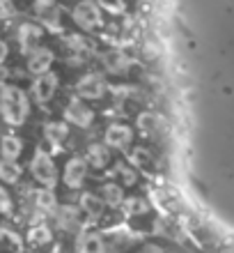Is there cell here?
Here are the masks:
<instances>
[{
  "label": "cell",
  "mask_w": 234,
  "mask_h": 253,
  "mask_svg": "<svg viewBox=\"0 0 234 253\" xmlns=\"http://www.w3.org/2000/svg\"><path fill=\"white\" fill-rule=\"evenodd\" d=\"M30 118V97L16 83H5L0 87V120L9 126L26 125Z\"/></svg>",
  "instance_id": "obj_1"
},
{
  "label": "cell",
  "mask_w": 234,
  "mask_h": 253,
  "mask_svg": "<svg viewBox=\"0 0 234 253\" xmlns=\"http://www.w3.org/2000/svg\"><path fill=\"white\" fill-rule=\"evenodd\" d=\"M71 23L78 28V33L92 35L106 28V16L97 0H76L71 7Z\"/></svg>",
  "instance_id": "obj_2"
},
{
  "label": "cell",
  "mask_w": 234,
  "mask_h": 253,
  "mask_svg": "<svg viewBox=\"0 0 234 253\" xmlns=\"http://www.w3.org/2000/svg\"><path fill=\"white\" fill-rule=\"evenodd\" d=\"M30 175L34 177V182H39L44 189H53L58 187V166H55L53 157L44 150V147H37L30 159Z\"/></svg>",
  "instance_id": "obj_3"
},
{
  "label": "cell",
  "mask_w": 234,
  "mask_h": 253,
  "mask_svg": "<svg viewBox=\"0 0 234 253\" xmlns=\"http://www.w3.org/2000/svg\"><path fill=\"white\" fill-rule=\"evenodd\" d=\"M74 90H76V97H80L83 101H99L108 94L110 85H108V79L103 76V74L85 72V74H80L78 76Z\"/></svg>",
  "instance_id": "obj_4"
},
{
  "label": "cell",
  "mask_w": 234,
  "mask_h": 253,
  "mask_svg": "<svg viewBox=\"0 0 234 253\" xmlns=\"http://www.w3.org/2000/svg\"><path fill=\"white\" fill-rule=\"evenodd\" d=\"M60 90V76L58 72H46L39 76H33V85H30V97L37 106H48L55 99V94Z\"/></svg>",
  "instance_id": "obj_5"
},
{
  "label": "cell",
  "mask_w": 234,
  "mask_h": 253,
  "mask_svg": "<svg viewBox=\"0 0 234 253\" xmlns=\"http://www.w3.org/2000/svg\"><path fill=\"white\" fill-rule=\"evenodd\" d=\"M44 37H46V30L33 19L21 21L19 26L14 28V42H16V46H19V51L23 55L39 46L44 42Z\"/></svg>",
  "instance_id": "obj_6"
},
{
  "label": "cell",
  "mask_w": 234,
  "mask_h": 253,
  "mask_svg": "<svg viewBox=\"0 0 234 253\" xmlns=\"http://www.w3.org/2000/svg\"><path fill=\"white\" fill-rule=\"evenodd\" d=\"M33 9L34 19L44 30H53V33H62V9L55 0H33Z\"/></svg>",
  "instance_id": "obj_7"
},
{
  "label": "cell",
  "mask_w": 234,
  "mask_h": 253,
  "mask_svg": "<svg viewBox=\"0 0 234 253\" xmlns=\"http://www.w3.org/2000/svg\"><path fill=\"white\" fill-rule=\"evenodd\" d=\"M62 118L69 126H78V129H90L94 125V111L90 108L87 101H83L80 97H71L67 101V106L62 108Z\"/></svg>",
  "instance_id": "obj_8"
},
{
  "label": "cell",
  "mask_w": 234,
  "mask_h": 253,
  "mask_svg": "<svg viewBox=\"0 0 234 253\" xmlns=\"http://www.w3.org/2000/svg\"><path fill=\"white\" fill-rule=\"evenodd\" d=\"M134 126L127 122H110L103 131V145H108L110 150H129L134 145Z\"/></svg>",
  "instance_id": "obj_9"
},
{
  "label": "cell",
  "mask_w": 234,
  "mask_h": 253,
  "mask_svg": "<svg viewBox=\"0 0 234 253\" xmlns=\"http://www.w3.org/2000/svg\"><path fill=\"white\" fill-rule=\"evenodd\" d=\"M55 51L51 46H44L39 44L37 48H33L30 53H26V69L30 76H39V74H46L53 69L55 65Z\"/></svg>",
  "instance_id": "obj_10"
},
{
  "label": "cell",
  "mask_w": 234,
  "mask_h": 253,
  "mask_svg": "<svg viewBox=\"0 0 234 253\" xmlns=\"http://www.w3.org/2000/svg\"><path fill=\"white\" fill-rule=\"evenodd\" d=\"M87 173H90L87 161L83 159V157H78V154H74V157H69L65 168H62V182L67 184V189L76 191V189H80L85 184Z\"/></svg>",
  "instance_id": "obj_11"
},
{
  "label": "cell",
  "mask_w": 234,
  "mask_h": 253,
  "mask_svg": "<svg viewBox=\"0 0 234 253\" xmlns=\"http://www.w3.org/2000/svg\"><path fill=\"white\" fill-rule=\"evenodd\" d=\"M55 223L65 233H80L83 226V214H80L78 205H60L55 207Z\"/></svg>",
  "instance_id": "obj_12"
},
{
  "label": "cell",
  "mask_w": 234,
  "mask_h": 253,
  "mask_svg": "<svg viewBox=\"0 0 234 253\" xmlns=\"http://www.w3.org/2000/svg\"><path fill=\"white\" fill-rule=\"evenodd\" d=\"M65 44L69 46V51L76 55H94L99 53V44L92 35L85 33H69L65 35Z\"/></svg>",
  "instance_id": "obj_13"
},
{
  "label": "cell",
  "mask_w": 234,
  "mask_h": 253,
  "mask_svg": "<svg viewBox=\"0 0 234 253\" xmlns=\"http://www.w3.org/2000/svg\"><path fill=\"white\" fill-rule=\"evenodd\" d=\"M83 159H85L87 166L94 168V170H103V168H108L113 164V154H110V147L103 145V143H90Z\"/></svg>",
  "instance_id": "obj_14"
},
{
  "label": "cell",
  "mask_w": 234,
  "mask_h": 253,
  "mask_svg": "<svg viewBox=\"0 0 234 253\" xmlns=\"http://www.w3.org/2000/svg\"><path fill=\"white\" fill-rule=\"evenodd\" d=\"M78 210H80V214H83L87 221H99L101 216H103L106 205H103V200L99 198V193L85 191L83 196H80V200H78Z\"/></svg>",
  "instance_id": "obj_15"
},
{
  "label": "cell",
  "mask_w": 234,
  "mask_h": 253,
  "mask_svg": "<svg viewBox=\"0 0 234 253\" xmlns=\"http://www.w3.org/2000/svg\"><path fill=\"white\" fill-rule=\"evenodd\" d=\"M76 253H106V240L103 235L94 230H83L76 240Z\"/></svg>",
  "instance_id": "obj_16"
},
{
  "label": "cell",
  "mask_w": 234,
  "mask_h": 253,
  "mask_svg": "<svg viewBox=\"0 0 234 253\" xmlns=\"http://www.w3.org/2000/svg\"><path fill=\"white\" fill-rule=\"evenodd\" d=\"M23 154V140L16 133H2L0 136V159L19 161Z\"/></svg>",
  "instance_id": "obj_17"
},
{
  "label": "cell",
  "mask_w": 234,
  "mask_h": 253,
  "mask_svg": "<svg viewBox=\"0 0 234 253\" xmlns=\"http://www.w3.org/2000/svg\"><path fill=\"white\" fill-rule=\"evenodd\" d=\"M30 200H33V207L39 214H53L55 207H58V198H55L53 189H37V191H33Z\"/></svg>",
  "instance_id": "obj_18"
},
{
  "label": "cell",
  "mask_w": 234,
  "mask_h": 253,
  "mask_svg": "<svg viewBox=\"0 0 234 253\" xmlns=\"http://www.w3.org/2000/svg\"><path fill=\"white\" fill-rule=\"evenodd\" d=\"M44 140L48 145H62L65 140L69 138V125L65 120H53V122H46L44 125Z\"/></svg>",
  "instance_id": "obj_19"
},
{
  "label": "cell",
  "mask_w": 234,
  "mask_h": 253,
  "mask_svg": "<svg viewBox=\"0 0 234 253\" xmlns=\"http://www.w3.org/2000/svg\"><path fill=\"white\" fill-rule=\"evenodd\" d=\"M99 198L103 200L106 207H122L127 193H124V187L117 184V182H103L99 189Z\"/></svg>",
  "instance_id": "obj_20"
},
{
  "label": "cell",
  "mask_w": 234,
  "mask_h": 253,
  "mask_svg": "<svg viewBox=\"0 0 234 253\" xmlns=\"http://www.w3.org/2000/svg\"><path fill=\"white\" fill-rule=\"evenodd\" d=\"M110 177H115L117 184H122V187H135L138 184V170L127 161L115 164L113 170H110Z\"/></svg>",
  "instance_id": "obj_21"
},
{
  "label": "cell",
  "mask_w": 234,
  "mask_h": 253,
  "mask_svg": "<svg viewBox=\"0 0 234 253\" xmlns=\"http://www.w3.org/2000/svg\"><path fill=\"white\" fill-rule=\"evenodd\" d=\"M26 242L34 249L46 247V244L53 242V233H51V228H48L46 223H34V226H30V230H28Z\"/></svg>",
  "instance_id": "obj_22"
},
{
  "label": "cell",
  "mask_w": 234,
  "mask_h": 253,
  "mask_svg": "<svg viewBox=\"0 0 234 253\" xmlns=\"http://www.w3.org/2000/svg\"><path fill=\"white\" fill-rule=\"evenodd\" d=\"M23 180V168L16 164V161H7V159H0V184H19Z\"/></svg>",
  "instance_id": "obj_23"
},
{
  "label": "cell",
  "mask_w": 234,
  "mask_h": 253,
  "mask_svg": "<svg viewBox=\"0 0 234 253\" xmlns=\"http://www.w3.org/2000/svg\"><path fill=\"white\" fill-rule=\"evenodd\" d=\"M103 65L113 74H127V69L131 67V58L122 51H110V53L103 55Z\"/></svg>",
  "instance_id": "obj_24"
},
{
  "label": "cell",
  "mask_w": 234,
  "mask_h": 253,
  "mask_svg": "<svg viewBox=\"0 0 234 253\" xmlns=\"http://www.w3.org/2000/svg\"><path fill=\"white\" fill-rule=\"evenodd\" d=\"M0 253H23V240L9 228H0Z\"/></svg>",
  "instance_id": "obj_25"
},
{
  "label": "cell",
  "mask_w": 234,
  "mask_h": 253,
  "mask_svg": "<svg viewBox=\"0 0 234 253\" xmlns=\"http://www.w3.org/2000/svg\"><path fill=\"white\" fill-rule=\"evenodd\" d=\"M135 126H138V129H140L145 136H152V133H156L161 129L159 113H152V111H142V113H138V118H135Z\"/></svg>",
  "instance_id": "obj_26"
},
{
  "label": "cell",
  "mask_w": 234,
  "mask_h": 253,
  "mask_svg": "<svg viewBox=\"0 0 234 253\" xmlns=\"http://www.w3.org/2000/svg\"><path fill=\"white\" fill-rule=\"evenodd\" d=\"M122 210H124V216L134 219V216H142L149 212V203L142 196H131V198H124Z\"/></svg>",
  "instance_id": "obj_27"
},
{
  "label": "cell",
  "mask_w": 234,
  "mask_h": 253,
  "mask_svg": "<svg viewBox=\"0 0 234 253\" xmlns=\"http://www.w3.org/2000/svg\"><path fill=\"white\" fill-rule=\"evenodd\" d=\"M129 164H131L135 170H147V168H152L154 159H152V152H149L147 147H134V150L129 152Z\"/></svg>",
  "instance_id": "obj_28"
},
{
  "label": "cell",
  "mask_w": 234,
  "mask_h": 253,
  "mask_svg": "<svg viewBox=\"0 0 234 253\" xmlns=\"http://www.w3.org/2000/svg\"><path fill=\"white\" fill-rule=\"evenodd\" d=\"M103 12H108L110 16H124L129 7V0H97Z\"/></svg>",
  "instance_id": "obj_29"
},
{
  "label": "cell",
  "mask_w": 234,
  "mask_h": 253,
  "mask_svg": "<svg viewBox=\"0 0 234 253\" xmlns=\"http://www.w3.org/2000/svg\"><path fill=\"white\" fill-rule=\"evenodd\" d=\"M12 212H14L12 193L5 189V184H0V214H2V216H12Z\"/></svg>",
  "instance_id": "obj_30"
},
{
  "label": "cell",
  "mask_w": 234,
  "mask_h": 253,
  "mask_svg": "<svg viewBox=\"0 0 234 253\" xmlns=\"http://www.w3.org/2000/svg\"><path fill=\"white\" fill-rule=\"evenodd\" d=\"M16 16V5L14 0H0V21H9Z\"/></svg>",
  "instance_id": "obj_31"
},
{
  "label": "cell",
  "mask_w": 234,
  "mask_h": 253,
  "mask_svg": "<svg viewBox=\"0 0 234 253\" xmlns=\"http://www.w3.org/2000/svg\"><path fill=\"white\" fill-rule=\"evenodd\" d=\"M9 58V42L5 37H0V65H5Z\"/></svg>",
  "instance_id": "obj_32"
},
{
  "label": "cell",
  "mask_w": 234,
  "mask_h": 253,
  "mask_svg": "<svg viewBox=\"0 0 234 253\" xmlns=\"http://www.w3.org/2000/svg\"><path fill=\"white\" fill-rule=\"evenodd\" d=\"M7 81H9V72L5 69V65H0V87L5 85Z\"/></svg>",
  "instance_id": "obj_33"
},
{
  "label": "cell",
  "mask_w": 234,
  "mask_h": 253,
  "mask_svg": "<svg viewBox=\"0 0 234 253\" xmlns=\"http://www.w3.org/2000/svg\"><path fill=\"white\" fill-rule=\"evenodd\" d=\"M140 253H152V251H140Z\"/></svg>",
  "instance_id": "obj_34"
}]
</instances>
